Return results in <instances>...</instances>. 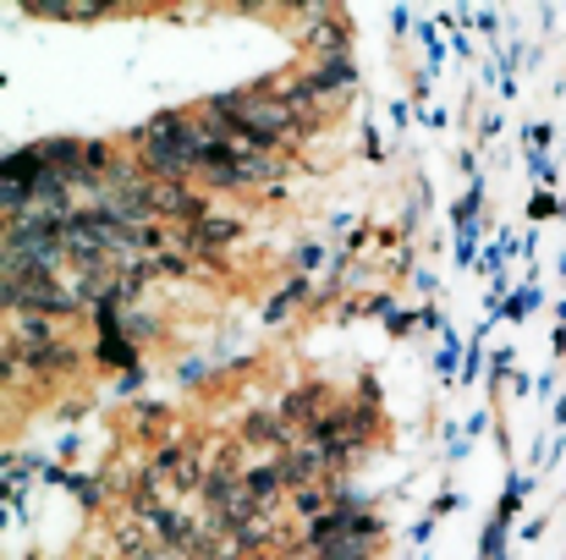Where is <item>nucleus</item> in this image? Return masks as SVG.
Returning <instances> with one entry per match:
<instances>
[{
	"mask_svg": "<svg viewBox=\"0 0 566 560\" xmlns=\"http://www.w3.org/2000/svg\"><path fill=\"white\" fill-rule=\"evenodd\" d=\"M214 110H220L231 127H242L248 138H259V144H275V138L297 133V110H292L286 99H275V88L226 94V99H214Z\"/></svg>",
	"mask_w": 566,
	"mask_h": 560,
	"instance_id": "f257e3e1",
	"label": "nucleus"
}]
</instances>
